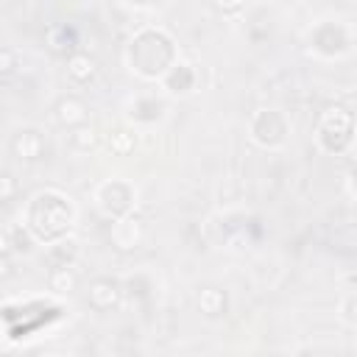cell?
<instances>
[{
    "instance_id": "1",
    "label": "cell",
    "mask_w": 357,
    "mask_h": 357,
    "mask_svg": "<svg viewBox=\"0 0 357 357\" xmlns=\"http://www.w3.org/2000/svg\"><path fill=\"white\" fill-rule=\"evenodd\" d=\"M75 218H78V209L73 198L56 187H45L28 198L22 212V226L31 231L36 245H50L73 234Z\"/></svg>"
},
{
    "instance_id": "2",
    "label": "cell",
    "mask_w": 357,
    "mask_h": 357,
    "mask_svg": "<svg viewBox=\"0 0 357 357\" xmlns=\"http://www.w3.org/2000/svg\"><path fill=\"white\" fill-rule=\"evenodd\" d=\"M178 61V47L165 28H139L126 45V67L142 81H159Z\"/></svg>"
},
{
    "instance_id": "3",
    "label": "cell",
    "mask_w": 357,
    "mask_h": 357,
    "mask_svg": "<svg viewBox=\"0 0 357 357\" xmlns=\"http://www.w3.org/2000/svg\"><path fill=\"white\" fill-rule=\"evenodd\" d=\"M354 142V114L343 103L326 106L315 120V145L329 156H343Z\"/></svg>"
},
{
    "instance_id": "4",
    "label": "cell",
    "mask_w": 357,
    "mask_h": 357,
    "mask_svg": "<svg viewBox=\"0 0 357 357\" xmlns=\"http://www.w3.org/2000/svg\"><path fill=\"white\" fill-rule=\"evenodd\" d=\"M92 198H95L98 212H100L106 220L131 215L134 206H137V190H134V184H128L126 178H106V181H100V184L95 187Z\"/></svg>"
},
{
    "instance_id": "5",
    "label": "cell",
    "mask_w": 357,
    "mask_h": 357,
    "mask_svg": "<svg viewBox=\"0 0 357 357\" xmlns=\"http://www.w3.org/2000/svg\"><path fill=\"white\" fill-rule=\"evenodd\" d=\"M248 137L265 151H276L290 137V123L279 109H257L248 120Z\"/></svg>"
},
{
    "instance_id": "6",
    "label": "cell",
    "mask_w": 357,
    "mask_h": 357,
    "mask_svg": "<svg viewBox=\"0 0 357 357\" xmlns=\"http://www.w3.org/2000/svg\"><path fill=\"white\" fill-rule=\"evenodd\" d=\"M351 45H354V36L343 22H318L310 31V50L324 56V59L349 56Z\"/></svg>"
},
{
    "instance_id": "7",
    "label": "cell",
    "mask_w": 357,
    "mask_h": 357,
    "mask_svg": "<svg viewBox=\"0 0 357 357\" xmlns=\"http://www.w3.org/2000/svg\"><path fill=\"white\" fill-rule=\"evenodd\" d=\"M142 240H145V226H142V220H139L134 212L112 220V226H109V243H112L117 251L128 254V251L139 248Z\"/></svg>"
},
{
    "instance_id": "8",
    "label": "cell",
    "mask_w": 357,
    "mask_h": 357,
    "mask_svg": "<svg viewBox=\"0 0 357 357\" xmlns=\"http://www.w3.org/2000/svg\"><path fill=\"white\" fill-rule=\"evenodd\" d=\"M123 282H117V279H112V276H98V279H92L89 282V287H86V301H89V307L92 310H98V312H109V310H114L120 301H123Z\"/></svg>"
},
{
    "instance_id": "9",
    "label": "cell",
    "mask_w": 357,
    "mask_h": 357,
    "mask_svg": "<svg viewBox=\"0 0 357 357\" xmlns=\"http://www.w3.org/2000/svg\"><path fill=\"white\" fill-rule=\"evenodd\" d=\"M126 114H128L131 123L151 126V123L162 120V114H165V103H162V98H156V95H151V92H139V95H134V98L128 100Z\"/></svg>"
},
{
    "instance_id": "10",
    "label": "cell",
    "mask_w": 357,
    "mask_h": 357,
    "mask_svg": "<svg viewBox=\"0 0 357 357\" xmlns=\"http://www.w3.org/2000/svg\"><path fill=\"white\" fill-rule=\"evenodd\" d=\"M159 84H162L170 95H190V92L195 89V84H198V73H195L192 64H187V61L178 59V61L159 78Z\"/></svg>"
},
{
    "instance_id": "11",
    "label": "cell",
    "mask_w": 357,
    "mask_h": 357,
    "mask_svg": "<svg viewBox=\"0 0 357 357\" xmlns=\"http://www.w3.org/2000/svg\"><path fill=\"white\" fill-rule=\"evenodd\" d=\"M11 151L22 162H36L45 156V137L39 128H20L11 139Z\"/></svg>"
},
{
    "instance_id": "12",
    "label": "cell",
    "mask_w": 357,
    "mask_h": 357,
    "mask_svg": "<svg viewBox=\"0 0 357 357\" xmlns=\"http://www.w3.org/2000/svg\"><path fill=\"white\" fill-rule=\"evenodd\" d=\"M56 120L64 128H78V126L89 123V106L78 95H64L56 103Z\"/></svg>"
},
{
    "instance_id": "13",
    "label": "cell",
    "mask_w": 357,
    "mask_h": 357,
    "mask_svg": "<svg viewBox=\"0 0 357 357\" xmlns=\"http://www.w3.org/2000/svg\"><path fill=\"white\" fill-rule=\"evenodd\" d=\"M95 75H98V61H95L89 53L73 50V53L67 56V78H70L73 84L84 86V84L95 81Z\"/></svg>"
},
{
    "instance_id": "14",
    "label": "cell",
    "mask_w": 357,
    "mask_h": 357,
    "mask_svg": "<svg viewBox=\"0 0 357 357\" xmlns=\"http://www.w3.org/2000/svg\"><path fill=\"white\" fill-rule=\"evenodd\" d=\"M195 304H198V310H201L206 318H220V315H226V310H229V296H226V290H220V287H215V284H204V287L195 293Z\"/></svg>"
},
{
    "instance_id": "15",
    "label": "cell",
    "mask_w": 357,
    "mask_h": 357,
    "mask_svg": "<svg viewBox=\"0 0 357 357\" xmlns=\"http://www.w3.org/2000/svg\"><path fill=\"white\" fill-rule=\"evenodd\" d=\"M45 45H47V50L53 53V56H70L73 50H75V45H78V39H75V31L70 28V25H50L47 31H45Z\"/></svg>"
},
{
    "instance_id": "16",
    "label": "cell",
    "mask_w": 357,
    "mask_h": 357,
    "mask_svg": "<svg viewBox=\"0 0 357 357\" xmlns=\"http://www.w3.org/2000/svg\"><path fill=\"white\" fill-rule=\"evenodd\" d=\"M45 257H47L50 268L75 265V259H78V243L73 237H61V240H56V243L47 245V254Z\"/></svg>"
},
{
    "instance_id": "17",
    "label": "cell",
    "mask_w": 357,
    "mask_h": 357,
    "mask_svg": "<svg viewBox=\"0 0 357 357\" xmlns=\"http://www.w3.org/2000/svg\"><path fill=\"white\" fill-rule=\"evenodd\" d=\"M78 287V273L73 271V265H61V268H50L47 273V290L53 296H67Z\"/></svg>"
},
{
    "instance_id": "18",
    "label": "cell",
    "mask_w": 357,
    "mask_h": 357,
    "mask_svg": "<svg viewBox=\"0 0 357 357\" xmlns=\"http://www.w3.org/2000/svg\"><path fill=\"white\" fill-rule=\"evenodd\" d=\"M106 148L114 156H128L137 148V134L131 128H114V131L106 134Z\"/></svg>"
},
{
    "instance_id": "19",
    "label": "cell",
    "mask_w": 357,
    "mask_h": 357,
    "mask_svg": "<svg viewBox=\"0 0 357 357\" xmlns=\"http://www.w3.org/2000/svg\"><path fill=\"white\" fill-rule=\"evenodd\" d=\"M70 142L75 151H92L98 145V131L89 123H84L78 128H70Z\"/></svg>"
},
{
    "instance_id": "20",
    "label": "cell",
    "mask_w": 357,
    "mask_h": 357,
    "mask_svg": "<svg viewBox=\"0 0 357 357\" xmlns=\"http://www.w3.org/2000/svg\"><path fill=\"white\" fill-rule=\"evenodd\" d=\"M17 192H20L17 178H14L8 170H0V204H6V201H11V198H17Z\"/></svg>"
},
{
    "instance_id": "21",
    "label": "cell",
    "mask_w": 357,
    "mask_h": 357,
    "mask_svg": "<svg viewBox=\"0 0 357 357\" xmlns=\"http://www.w3.org/2000/svg\"><path fill=\"white\" fill-rule=\"evenodd\" d=\"M17 67H20V56H17V50H11V47H0V78L11 75Z\"/></svg>"
},
{
    "instance_id": "22",
    "label": "cell",
    "mask_w": 357,
    "mask_h": 357,
    "mask_svg": "<svg viewBox=\"0 0 357 357\" xmlns=\"http://www.w3.org/2000/svg\"><path fill=\"white\" fill-rule=\"evenodd\" d=\"M209 3H212V8H215L218 14H223V17H237V14L245 8L248 0H209Z\"/></svg>"
},
{
    "instance_id": "23",
    "label": "cell",
    "mask_w": 357,
    "mask_h": 357,
    "mask_svg": "<svg viewBox=\"0 0 357 357\" xmlns=\"http://www.w3.org/2000/svg\"><path fill=\"white\" fill-rule=\"evenodd\" d=\"M340 321L346 324V329H354V326H357V315H354V293H346V296H343V304H340Z\"/></svg>"
},
{
    "instance_id": "24",
    "label": "cell",
    "mask_w": 357,
    "mask_h": 357,
    "mask_svg": "<svg viewBox=\"0 0 357 357\" xmlns=\"http://www.w3.org/2000/svg\"><path fill=\"white\" fill-rule=\"evenodd\" d=\"M11 273H14V262H11V257H8V254H0V282H6Z\"/></svg>"
},
{
    "instance_id": "25",
    "label": "cell",
    "mask_w": 357,
    "mask_h": 357,
    "mask_svg": "<svg viewBox=\"0 0 357 357\" xmlns=\"http://www.w3.org/2000/svg\"><path fill=\"white\" fill-rule=\"evenodd\" d=\"M14 251V240H11V231L0 229V254H11Z\"/></svg>"
},
{
    "instance_id": "26",
    "label": "cell",
    "mask_w": 357,
    "mask_h": 357,
    "mask_svg": "<svg viewBox=\"0 0 357 357\" xmlns=\"http://www.w3.org/2000/svg\"><path fill=\"white\" fill-rule=\"evenodd\" d=\"M128 6H134V8H148V6H153L156 0H126Z\"/></svg>"
},
{
    "instance_id": "27",
    "label": "cell",
    "mask_w": 357,
    "mask_h": 357,
    "mask_svg": "<svg viewBox=\"0 0 357 357\" xmlns=\"http://www.w3.org/2000/svg\"><path fill=\"white\" fill-rule=\"evenodd\" d=\"M0 89H3V78H0Z\"/></svg>"
}]
</instances>
